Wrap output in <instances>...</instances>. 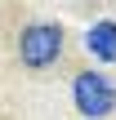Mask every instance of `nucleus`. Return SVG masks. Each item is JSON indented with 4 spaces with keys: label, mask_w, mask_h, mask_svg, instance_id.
<instances>
[{
    "label": "nucleus",
    "mask_w": 116,
    "mask_h": 120,
    "mask_svg": "<svg viewBox=\"0 0 116 120\" xmlns=\"http://www.w3.org/2000/svg\"><path fill=\"white\" fill-rule=\"evenodd\" d=\"M58 49H63V27L58 22H31L18 40V53H22L27 67H49L58 58Z\"/></svg>",
    "instance_id": "f03ea898"
},
{
    "label": "nucleus",
    "mask_w": 116,
    "mask_h": 120,
    "mask_svg": "<svg viewBox=\"0 0 116 120\" xmlns=\"http://www.w3.org/2000/svg\"><path fill=\"white\" fill-rule=\"evenodd\" d=\"M85 45H89V53H94L98 62H116V22H112V18L94 22L89 36H85Z\"/></svg>",
    "instance_id": "7ed1b4c3"
},
{
    "label": "nucleus",
    "mask_w": 116,
    "mask_h": 120,
    "mask_svg": "<svg viewBox=\"0 0 116 120\" xmlns=\"http://www.w3.org/2000/svg\"><path fill=\"white\" fill-rule=\"evenodd\" d=\"M72 98H76V111H80V116H89V120L107 116V111L116 107L112 80H107V76H98V71H80V76L72 80Z\"/></svg>",
    "instance_id": "f257e3e1"
}]
</instances>
